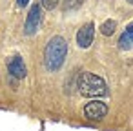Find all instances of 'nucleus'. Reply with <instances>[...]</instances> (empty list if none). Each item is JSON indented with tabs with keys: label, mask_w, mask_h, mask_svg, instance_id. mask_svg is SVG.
<instances>
[{
	"label": "nucleus",
	"mask_w": 133,
	"mask_h": 131,
	"mask_svg": "<svg viewBox=\"0 0 133 131\" xmlns=\"http://www.w3.org/2000/svg\"><path fill=\"white\" fill-rule=\"evenodd\" d=\"M118 47L120 49H131L133 47V22L126 27L122 37L118 38Z\"/></svg>",
	"instance_id": "7"
},
{
	"label": "nucleus",
	"mask_w": 133,
	"mask_h": 131,
	"mask_svg": "<svg viewBox=\"0 0 133 131\" xmlns=\"http://www.w3.org/2000/svg\"><path fill=\"white\" fill-rule=\"evenodd\" d=\"M28 2H29V0H17V4H18L20 8H24V6H28Z\"/></svg>",
	"instance_id": "11"
},
{
	"label": "nucleus",
	"mask_w": 133,
	"mask_h": 131,
	"mask_svg": "<svg viewBox=\"0 0 133 131\" xmlns=\"http://www.w3.org/2000/svg\"><path fill=\"white\" fill-rule=\"evenodd\" d=\"M115 29H117V22H115V20H106V22L100 26V33L106 35V37H111V35L115 33Z\"/></svg>",
	"instance_id": "8"
},
{
	"label": "nucleus",
	"mask_w": 133,
	"mask_h": 131,
	"mask_svg": "<svg viewBox=\"0 0 133 131\" xmlns=\"http://www.w3.org/2000/svg\"><path fill=\"white\" fill-rule=\"evenodd\" d=\"M108 113V106L100 100H93V102H88L86 107H84V115L86 118L89 120H102Z\"/></svg>",
	"instance_id": "4"
},
{
	"label": "nucleus",
	"mask_w": 133,
	"mask_h": 131,
	"mask_svg": "<svg viewBox=\"0 0 133 131\" xmlns=\"http://www.w3.org/2000/svg\"><path fill=\"white\" fill-rule=\"evenodd\" d=\"M66 55H68V42L64 37H53L46 49H44V64H46V69L55 73L62 67L64 60H66Z\"/></svg>",
	"instance_id": "1"
},
{
	"label": "nucleus",
	"mask_w": 133,
	"mask_h": 131,
	"mask_svg": "<svg viewBox=\"0 0 133 131\" xmlns=\"http://www.w3.org/2000/svg\"><path fill=\"white\" fill-rule=\"evenodd\" d=\"M40 20H42V9H40L38 4H33L31 9H29V13H28L26 24H24V33L26 35H35L38 31Z\"/></svg>",
	"instance_id": "3"
},
{
	"label": "nucleus",
	"mask_w": 133,
	"mask_h": 131,
	"mask_svg": "<svg viewBox=\"0 0 133 131\" xmlns=\"http://www.w3.org/2000/svg\"><path fill=\"white\" fill-rule=\"evenodd\" d=\"M8 69H9V73L13 75V77H17V78H24L26 77V66H24V60L20 58V57H13L9 62H8Z\"/></svg>",
	"instance_id": "6"
},
{
	"label": "nucleus",
	"mask_w": 133,
	"mask_h": 131,
	"mask_svg": "<svg viewBox=\"0 0 133 131\" xmlns=\"http://www.w3.org/2000/svg\"><path fill=\"white\" fill-rule=\"evenodd\" d=\"M58 6V0H42V8H46V9H55Z\"/></svg>",
	"instance_id": "10"
},
{
	"label": "nucleus",
	"mask_w": 133,
	"mask_h": 131,
	"mask_svg": "<svg viewBox=\"0 0 133 131\" xmlns=\"http://www.w3.org/2000/svg\"><path fill=\"white\" fill-rule=\"evenodd\" d=\"M93 37H95V26H93L91 22L84 24V26L78 29V33H77V44H78V47L88 49V47L93 44Z\"/></svg>",
	"instance_id": "5"
},
{
	"label": "nucleus",
	"mask_w": 133,
	"mask_h": 131,
	"mask_svg": "<svg viewBox=\"0 0 133 131\" xmlns=\"http://www.w3.org/2000/svg\"><path fill=\"white\" fill-rule=\"evenodd\" d=\"M77 87H78V91H80L82 96H91V98L93 96H102V95L108 93L106 82L100 77H97L93 73H88V71L80 73L78 82H77Z\"/></svg>",
	"instance_id": "2"
},
{
	"label": "nucleus",
	"mask_w": 133,
	"mask_h": 131,
	"mask_svg": "<svg viewBox=\"0 0 133 131\" xmlns=\"http://www.w3.org/2000/svg\"><path fill=\"white\" fill-rule=\"evenodd\" d=\"M128 2H129V4H133V0H128Z\"/></svg>",
	"instance_id": "12"
},
{
	"label": "nucleus",
	"mask_w": 133,
	"mask_h": 131,
	"mask_svg": "<svg viewBox=\"0 0 133 131\" xmlns=\"http://www.w3.org/2000/svg\"><path fill=\"white\" fill-rule=\"evenodd\" d=\"M82 2L84 0H64V9H77V8H80L82 6Z\"/></svg>",
	"instance_id": "9"
}]
</instances>
